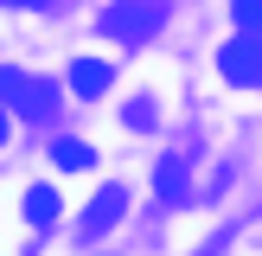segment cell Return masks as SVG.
<instances>
[{"label":"cell","instance_id":"obj_1","mask_svg":"<svg viewBox=\"0 0 262 256\" xmlns=\"http://www.w3.org/2000/svg\"><path fill=\"white\" fill-rule=\"evenodd\" d=\"M166 13H173V0H115V7H102L96 32L122 38V45H141L147 32H160V26H166Z\"/></svg>","mask_w":262,"mask_h":256},{"label":"cell","instance_id":"obj_2","mask_svg":"<svg viewBox=\"0 0 262 256\" xmlns=\"http://www.w3.org/2000/svg\"><path fill=\"white\" fill-rule=\"evenodd\" d=\"M122 218H128V186L109 179V186H96V199L83 205V237H102V230H115Z\"/></svg>","mask_w":262,"mask_h":256},{"label":"cell","instance_id":"obj_3","mask_svg":"<svg viewBox=\"0 0 262 256\" xmlns=\"http://www.w3.org/2000/svg\"><path fill=\"white\" fill-rule=\"evenodd\" d=\"M217 71L230 77V83H262V38H230L224 51H217Z\"/></svg>","mask_w":262,"mask_h":256},{"label":"cell","instance_id":"obj_4","mask_svg":"<svg viewBox=\"0 0 262 256\" xmlns=\"http://www.w3.org/2000/svg\"><path fill=\"white\" fill-rule=\"evenodd\" d=\"M7 96H13L19 115H51V109H58V90H51V83H32L26 71H7Z\"/></svg>","mask_w":262,"mask_h":256},{"label":"cell","instance_id":"obj_5","mask_svg":"<svg viewBox=\"0 0 262 256\" xmlns=\"http://www.w3.org/2000/svg\"><path fill=\"white\" fill-rule=\"evenodd\" d=\"M109 64H102V58H77L71 64V90H77V96H83V102H96V96H109Z\"/></svg>","mask_w":262,"mask_h":256},{"label":"cell","instance_id":"obj_6","mask_svg":"<svg viewBox=\"0 0 262 256\" xmlns=\"http://www.w3.org/2000/svg\"><path fill=\"white\" fill-rule=\"evenodd\" d=\"M51 166H58V173H90V166H96V154H90V141H51Z\"/></svg>","mask_w":262,"mask_h":256},{"label":"cell","instance_id":"obj_7","mask_svg":"<svg viewBox=\"0 0 262 256\" xmlns=\"http://www.w3.org/2000/svg\"><path fill=\"white\" fill-rule=\"evenodd\" d=\"M51 218H58V192H51V186H32V192H26V224L45 230Z\"/></svg>","mask_w":262,"mask_h":256},{"label":"cell","instance_id":"obj_8","mask_svg":"<svg viewBox=\"0 0 262 256\" xmlns=\"http://www.w3.org/2000/svg\"><path fill=\"white\" fill-rule=\"evenodd\" d=\"M186 192H192L186 186V160H160V199L166 205H186Z\"/></svg>","mask_w":262,"mask_h":256},{"label":"cell","instance_id":"obj_9","mask_svg":"<svg viewBox=\"0 0 262 256\" xmlns=\"http://www.w3.org/2000/svg\"><path fill=\"white\" fill-rule=\"evenodd\" d=\"M230 19L243 38H262V0H230Z\"/></svg>","mask_w":262,"mask_h":256},{"label":"cell","instance_id":"obj_10","mask_svg":"<svg viewBox=\"0 0 262 256\" xmlns=\"http://www.w3.org/2000/svg\"><path fill=\"white\" fill-rule=\"evenodd\" d=\"M154 115H160V109H154V96H135V102L122 109V122H128V128H154Z\"/></svg>","mask_w":262,"mask_h":256},{"label":"cell","instance_id":"obj_11","mask_svg":"<svg viewBox=\"0 0 262 256\" xmlns=\"http://www.w3.org/2000/svg\"><path fill=\"white\" fill-rule=\"evenodd\" d=\"M7 7H45V13H58V7H71V0H7Z\"/></svg>","mask_w":262,"mask_h":256}]
</instances>
